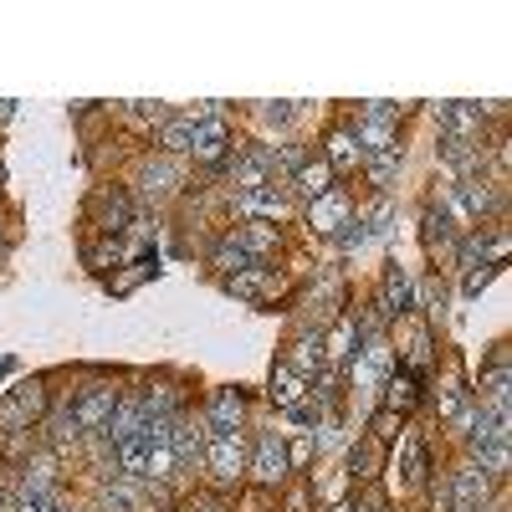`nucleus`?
<instances>
[{"mask_svg":"<svg viewBox=\"0 0 512 512\" xmlns=\"http://www.w3.org/2000/svg\"><path fill=\"white\" fill-rule=\"evenodd\" d=\"M344 226H349V200H344V190L318 195V200H313V231L333 236V231H344Z\"/></svg>","mask_w":512,"mask_h":512,"instance_id":"4468645a","label":"nucleus"},{"mask_svg":"<svg viewBox=\"0 0 512 512\" xmlns=\"http://www.w3.org/2000/svg\"><path fill=\"white\" fill-rule=\"evenodd\" d=\"M415 405H420V379H415L410 369H395V374H384V410L405 415V410H415Z\"/></svg>","mask_w":512,"mask_h":512,"instance_id":"9b49d317","label":"nucleus"},{"mask_svg":"<svg viewBox=\"0 0 512 512\" xmlns=\"http://www.w3.org/2000/svg\"><path fill=\"white\" fill-rule=\"evenodd\" d=\"M333 190V169L328 159H303V169L292 175V195H303V200H318Z\"/></svg>","mask_w":512,"mask_h":512,"instance_id":"2eb2a0df","label":"nucleus"},{"mask_svg":"<svg viewBox=\"0 0 512 512\" xmlns=\"http://www.w3.org/2000/svg\"><path fill=\"white\" fill-rule=\"evenodd\" d=\"M11 512H67L57 492H16V507Z\"/></svg>","mask_w":512,"mask_h":512,"instance_id":"b1692460","label":"nucleus"},{"mask_svg":"<svg viewBox=\"0 0 512 512\" xmlns=\"http://www.w3.org/2000/svg\"><path fill=\"white\" fill-rule=\"evenodd\" d=\"M88 216H93V226L103 236H118V231L134 226V200H128V190H98L93 205H88Z\"/></svg>","mask_w":512,"mask_h":512,"instance_id":"39448f33","label":"nucleus"},{"mask_svg":"<svg viewBox=\"0 0 512 512\" xmlns=\"http://www.w3.org/2000/svg\"><path fill=\"white\" fill-rule=\"evenodd\" d=\"M190 134H195L190 118H164V134H159L164 154H190Z\"/></svg>","mask_w":512,"mask_h":512,"instance_id":"412c9836","label":"nucleus"},{"mask_svg":"<svg viewBox=\"0 0 512 512\" xmlns=\"http://www.w3.org/2000/svg\"><path fill=\"white\" fill-rule=\"evenodd\" d=\"M231 149H236V144H231V123H226V118H205V123H195V134H190V154H195V164H221Z\"/></svg>","mask_w":512,"mask_h":512,"instance_id":"0eeeda50","label":"nucleus"},{"mask_svg":"<svg viewBox=\"0 0 512 512\" xmlns=\"http://www.w3.org/2000/svg\"><path fill=\"white\" fill-rule=\"evenodd\" d=\"M236 210L246 221H282L287 216V195H277V185H262V190L236 195Z\"/></svg>","mask_w":512,"mask_h":512,"instance_id":"1a4fd4ad","label":"nucleus"},{"mask_svg":"<svg viewBox=\"0 0 512 512\" xmlns=\"http://www.w3.org/2000/svg\"><path fill=\"white\" fill-rule=\"evenodd\" d=\"M226 292H236V297H272V292H282V277H272V267H246V272H236V277H226Z\"/></svg>","mask_w":512,"mask_h":512,"instance_id":"ddd939ff","label":"nucleus"},{"mask_svg":"<svg viewBox=\"0 0 512 512\" xmlns=\"http://www.w3.org/2000/svg\"><path fill=\"white\" fill-rule=\"evenodd\" d=\"M333 512H369V502H344V507H333Z\"/></svg>","mask_w":512,"mask_h":512,"instance_id":"2f4dec72","label":"nucleus"},{"mask_svg":"<svg viewBox=\"0 0 512 512\" xmlns=\"http://www.w3.org/2000/svg\"><path fill=\"white\" fill-rule=\"evenodd\" d=\"M216 267H221L226 277H236V272H246V267H251V256L236 246V236H231V241H221V251H216Z\"/></svg>","mask_w":512,"mask_h":512,"instance_id":"393cba45","label":"nucleus"},{"mask_svg":"<svg viewBox=\"0 0 512 512\" xmlns=\"http://www.w3.org/2000/svg\"><path fill=\"white\" fill-rule=\"evenodd\" d=\"M492 277H497V267H472V272H466V297H477Z\"/></svg>","mask_w":512,"mask_h":512,"instance_id":"cd10ccee","label":"nucleus"},{"mask_svg":"<svg viewBox=\"0 0 512 512\" xmlns=\"http://www.w3.org/2000/svg\"><path fill=\"white\" fill-rule=\"evenodd\" d=\"M241 420H246V395L236 390V384L210 395V405H205V431L210 436H236Z\"/></svg>","mask_w":512,"mask_h":512,"instance_id":"423d86ee","label":"nucleus"},{"mask_svg":"<svg viewBox=\"0 0 512 512\" xmlns=\"http://www.w3.org/2000/svg\"><path fill=\"white\" fill-rule=\"evenodd\" d=\"M292 118H297V108H287V103L282 108H267V123H292Z\"/></svg>","mask_w":512,"mask_h":512,"instance_id":"7c9ffc66","label":"nucleus"},{"mask_svg":"<svg viewBox=\"0 0 512 512\" xmlns=\"http://www.w3.org/2000/svg\"><path fill=\"white\" fill-rule=\"evenodd\" d=\"M395 420H400L395 410H379L374 415V441H395Z\"/></svg>","mask_w":512,"mask_h":512,"instance_id":"bb28decb","label":"nucleus"},{"mask_svg":"<svg viewBox=\"0 0 512 512\" xmlns=\"http://www.w3.org/2000/svg\"><path fill=\"white\" fill-rule=\"evenodd\" d=\"M405 164V144L400 149H390V154H374V159H364V169H369V185H379V190H390V180H395V169Z\"/></svg>","mask_w":512,"mask_h":512,"instance_id":"aec40b11","label":"nucleus"},{"mask_svg":"<svg viewBox=\"0 0 512 512\" xmlns=\"http://www.w3.org/2000/svg\"><path fill=\"white\" fill-rule=\"evenodd\" d=\"M47 410V390L41 384H31V390H16L11 400H6V410H0V425L6 431H31V420Z\"/></svg>","mask_w":512,"mask_h":512,"instance_id":"6e6552de","label":"nucleus"},{"mask_svg":"<svg viewBox=\"0 0 512 512\" xmlns=\"http://www.w3.org/2000/svg\"><path fill=\"white\" fill-rule=\"evenodd\" d=\"M461 190V200L472 205V216H487V210L497 205V190L487 185V180H466V185H456Z\"/></svg>","mask_w":512,"mask_h":512,"instance_id":"4be33fe9","label":"nucleus"},{"mask_svg":"<svg viewBox=\"0 0 512 512\" xmlns=\"http://www.w3.org/2000/svg\"><path fill=\"white\" fill-rule=\"evenodd\" d=\"M359 164H364V154H359L354 134H349V128H333V134H328V169H333V175H349V169H359Z\"/></svg>","mask_w":512,"mask_h":512,"instance_id":"dca6fc26","label":"nucleus"},{"mask_svg":"<svg viewBox=\"0 0 512 512\" xmlns=\"http://www.w3.org/2000/svg\"><path fill=\"white\" fill-rule=\"evenodd\" d=\"M272 405L277 410H297V405H308V379L297 374V369H287V364H277L272 369Z\"/></svg>","mask_w":512,"mask_h":512,"instance_id":"9d476101","label":"nucleus"},{"mask_svg":"<svg viewBox=\"0 0 512 512\" xmlns=\"http://www.w3.org/2000/svg\"><path fill=\"white\" fill-rule=\"evenodd\" d=\"M354 344H359V328H354V318H344L333 333H328V344H323V359L328 364H338V359H349L354 354Z\"/></svg>","mask_w":512,"mask_h":512,"instance_id":"6ab92c4d","label":"nucleus"},{"mask_svg":"<svg viewBox=\"0 0 512 512\" xmlns=\"http://www.w3.org/2000/svg\"><path fill=\"white\" fill-rule=\"evenodd\" d=\"M410 297H415V287H410V277H405L400 267L384 272V313H405Z\"/></svg>","mask_w":512,"mask_h":512,"instance_id":"a211bd4d","label":"nucleus"},{"mask_svg":"<svg viewBox=\"0 0 512 512\" xmlns=\"http://www.w3.org/2000/svg\"><path fill=\"white\" fill-rule=\"evenodd\" d=\"M185 512H226V502H221L216 492H200V497L185 502Z\"/></svg>","mask_w":512,"mask_h":512,"instance_id":"c85d7f7f","label":"nucleus"},{"mask_svg":"<svg viewBox=\"0 0 512 512\" xmlns=\"http://www.w3.org/2000/svg\"><path fill=\"white\" fill-rule=\"evenodd\" d=\"M236 246L256 262V256H267V251L282 246V226H277V221H246V226L236 231Z\"/></svg>","mask_w":512,"mask_h":512,"instance_id":"f8f14e48","label":"nucleus"},{"mask_svg":"<svg viewBox=\"0 0 512 512\" xmlns=\"http://www.w3.org/2000/svg\"><path fill=\"white\" fill-rule=\"evenodd\" d=\"M200 461H205V472H210V482H216V487H236V482L246 477L241 431H236V436H210L205 451H200Z\"/></svg>","mask_w":512,"mask_h":512,"instance_id":"f257e3e1","label":"nucleus"},{"mask_svg":"<svg viewBox=\"0 0 512 512\" xmlns=\"http://www.w3.org/2000/svg\"><path fill=\"white\" fill-rule=\"evenodd\" d=\"M118 384H108V379H98V384H82V395H77V405L67 410L72 420H77V431H93V436H103V425H108V415H113V405H118Z\"/></svg>","mask_w":512,"mask_h":512,"instance_id":"f03ea898","label":"nucleus"},{"mask_svg":"<svg viewBox=\"0 0 512 512\" xmlns=\"http://www.w3.org/2000/svg\"><path fill=\"white\" fill-rule=\"evenodd\" d=\"M487 492H492V477L482 472L477 461H466V466L451 472V512H482Z\"/></svg>","mask_w":512,"mask_h":512,"instance_id":"20e7f679","label":"nucleus"},{"mask_svg":"<svg viewBox=\"0 0 512 512\" xmlns=\"http://www.w3.org/2000/svg\"><path fill=\"white\" fill-rule=\"evenodd\" d=\"M287 369H297L303 379H313L318 369H328V359H323V344H318V338H297V344H292V359H287Z\"/></svg>","mask_w":512,"mask_h":512,"instance_id":"f3484780","label":"nucleus"},{"mask_svg":"<svg viewBox=\"0 0 512 512\" xmlns=\"http://www.w3.org/2000/svg\"><path fill=\"white\" fill-rule=\"evenodd\" d=\"M308 456H313V441H292V451H287L292 466H308Z\"/></svg>","mask_w":512,"mask_h":512,"instance_id":"c756f323","label":"nucleus"},{"mask_svg":"<svg viewBox=\"0 0 512 512\" xmlns=\"http://www.w3.org/2000/svg\"><path fill=\"white\" fill-rule=\"evenodd\" d=\"M88 262H93V272H108V262H113V267L123 262V246H118V241H103V246L88 251Z\"/></svg>","mask_w":512,"mask_h":512,"instance_id":"a878e982","label":"nucleus"},{"mask_svg":"<svg viewBox=\"0 0 512 512\" xmlns=\"http://www.w3.org/2000/svg\"><path fill=\"white\" fill-rule=\"evenodd\" d=\"M287 472H292V461H287L282 436H256V451L246 456V477H251L256 487H282Z\"/></svg>","mask_w":512,"mask_h":512,"instance_id":"7ed1b4c3","label":"nucleus"},{"mask_svg":"<svg viewBox=\"0 0 512 512\" xmlns=\"http://www.w3.org/2000/svg\"><path fill=\"white\" fill-rule=\"evenodd\" d=\"M21 492H57V482H52V456H41V461H26Z\"/></svg>","mask_w":512,"mask_h":512,"instance_id":"5701e85b","label":"nucleus"}]
</instances>
